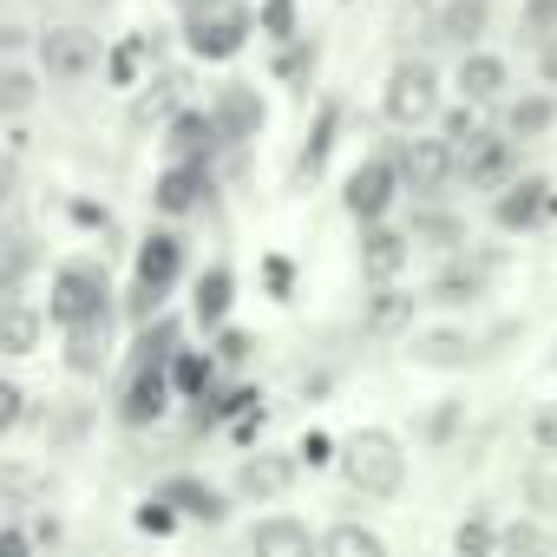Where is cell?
Listing matches in <instances>:
<instances>
[{
  "label": "cell",
  "mask_w": 557,
  "mask_h": 557,
  "mask_svg": "<svg viewBox=\"0 0 557 557\" xmlns=\"http://www.w3.org/2000/svg\"><path fill=\"white\" fill-rule=\"evenodd\" d=\"M342 466H348V479H355L368 498H394V492H400V479H407L400 446H394L387 433H355V440L342 446Z\"/></svg>",
  "instance_id": "obj_1"
},
{
  "label": "cell",
  "mask_w": 557,
  "mask_h": 557,
  "mask_svg": "<svg viewBox=\"0 0 557 557\" xmlns=\"http://www.w3.org/2000/svg\"><path fill=\"white\" fill-rule=\"evenodd\" d=\"M106 275L99 269H86V262H73V269H60L53 275V322L60 329H79V322H106Z\"/></svg>",
  "instance_id": "obj_2"
},
{
  "label": "cell",
  "mask_w": 557,
  "mask_h": 557,
  "mask_svg": "<svg viewBox=\"0 0 557 557\" xmlns=\"http://www.w3.org/2000/svg\"><path fill=\"white\" fill-rule=\"evenodd\" d=\"M453 164H459L453 138H413V145H400V158H394V177H400V184H413L420 197H433V190L453 177Z\"/></svg>",
  "instance_id": "obj_3"
},
{
  "label": "cell",
  "mask_w": 557,
  "mask_h": 557,
  "mask_svg": "<svg viewBox=\"0 0 557 557\" xmlns=\"http://www.w3.org/2000/svg\"><path fill=\"white\" fill-rule=\"evenodd\" d=\"M433 106H440V79H433V66H420V60L394 66V79H387V119H394V125H420Z\"/></svg>",
  "instance_id": "obj_4"
},
{
  "label": "cell",
  "mask_w": 557,
  "mask_h": 557,
  "mask_svg": "<svg viewBox=\"0 0 557 557\" xmlns=\"http://www.w3.org/2000/svg\"><path fill=\"white\" fill-rule=\"evenodd\" d=\"M243 34H249V21H243L236 8H223V0H216L210 14H203V8L190 14V53H197V60H230V53L243 47Z\"/></svg>",
  "instance_id": "obj_5"
},
{
  "label": "cell",
  "mask_w": 557,
  "mask_h": 557,
  "mask_svg": "<svg viewBox=\"0 0 557 557\" xmlns=\"http://www.w3.org/2000/svg\"><path fill=\"white\" fill-rule=\"evenodd\" d=\"M40 60H47L53 79H86V73L99 66V40H92L86 27H53V34L40 40Z\"/></svg>",
  "instance_id": "obj_6"
},
{
  "label": "cell",
  "mask_w": 557,
  "mask_h": 557,
  "mask_svg": "<svg viewBox=\"0 0 557 557\" xmlns=\"http://www.w3.org/2000/svg\"><path fill=\"white\" fill-rule=\"evenodd\" d=\"M177 275H184V243L177 236H145V249H138V302H158Z\"/></svg>",
  "instance_id": "obj_7"
},
{
  "label": "cell",
  "mask_w": 557,
  "mask_h": 557,
  "mask_svg": "<svg viewBox=\"0 0 557 557\" xmlns=\"http://www.w3.org/2000/svg\"><path fill=\"white\" fill-rule=\"evenodd\" d=\"M466 184H505L511 177V145L498 138V132H472L466 145H459V164H453Z\"/></svg>",
  "instance_id": "obj_8"
},
{
  "label": "cell",
  "mask_w": 557,
  "mask_h": 557,
  "mask_svg": "<svg viewBox=\"0 0 557 557\" xmlns=\"http://www.w3.org/2000/svg\"><path fill=\"white\" fill-rule=\"evenodd\" d=\"M164 407H171V381H164V368H138L132 387H125V400H119L125 426H151Z\"/></svg>",
  "instance_id": "obj_9"
},
{
  "label": "cell",
  "mask_w": 557,
  "mask_h": 557,
  "mask_svg": "<svg viewBox=\"0 0 557 557\" xmlns=\"http://www.w3.org/2000/svg\"><path fill=\"white\" fill-rule=\"evenodd\" d=\"M203 197H210V177H203V171H197V158H190V164H177V171H164V177H158V197H151V203H158L164 216H190Z\"/></svg>",
  "instance_id": "obj_10"
},
{
  "label": "cell",
  "mask_w": 557,
  "mask_h": 557,
  "mask_svg": "<svg viewBox=\"0 0 557 557\" xmlns=\"http://www.w3.org/2000/svg\"><path fill=\"white\" fill-rule=\"evenodd\" d=\"M249 550H262V557H309L315 550V531L296 524V518H262L249 531Z\"/></svg>",
  "instance_id": "obj_11"
},
{
  "label": "cell",
  "mask_w": 557,
  "mask_h": 557,
  "mask_svg": "<svg viewBox=\"0 0 557 557\" xmlns=\"http://www.w3.org/2000/svg\"><path fill=\"white\" fill-rule=\"evenodd\" d=\"M387 203H394V164L374 158V164H361V171L348 177V210H355V216H381Z\"/></svg>",
  "instance_id": "obj_12"
},
{
  "label": "cell",
  "mask_w": 557,
  "mask_h": 557,
  "mask_svg": "<svg viewBox=\"0 0 557 557\" xmlns=\"http://www.w3.org/2000/svg\"><path fill=\"white\" fill-rule=\"evenodd\" d=\"M459 92H466L472 106H492V99L505 92V60H492V53H466V60H459Z\"/></svg>",
  "instance_id": "obj_13"
},
{
  "label": "cell",
  "mask_w": 557,
  "mask_h": 557,
  "mask_svg": "<svg viewBox=\"0 0 557 557\" xmlns=\"http://www.w3.org/2000/svg\"><path fill=\"white\" fill-rule=\"evenodd\" d=\"M544 210H550V190H544V184H511L492 216H498V230H531Z\"/></svg>",
  "instance_id": "obj_14"
},
{
  "label": "cell",
  "mask_w": 557,
  "mask_h": 557,
  "mask_svg": "<svg viewBox=\"0 0 557 557\" xmlns=\"http://www.w3.org/2000/svg\"><path fill=\"white\" fill-rule=\"evenodd\" d=\"M40 342V315L27 302H0V355H34Z\"/></svg>",
  "instance_id": "obj_15"
},
{
  "label": "cell",
  "mask_w": 557,
  "mask_h": 557,
  "mask_svg": "<svg viewBox=\"0 0 557 557\" xmlns=\"http://www.w3.org/2000/svg\"><path fill=\"white\" fill-rule=\"evenodd\" d=\"M407 322H413V296H400V289L368 296V335H400Z\"/></svg>",
  "instance_id": "obj_16"
},
{
  "label": "cell",
  "mask_w": 557,
  "mask_h": 557,
  "mask_svg": "<svg viewBox=\"0 0 557 557\" xmlns=\"http://www.w3.org/2000/svg\"><path fill=\"white\" fill-rule=\"evenodd\" d=\"M230 289H236L230 269H203V275H197V322H203V329H216V322L230 315Z\"/></svg>",
  "instance_id": "obj_17"
},
{
  "label": "cell",
  "mask_w": 557,
  "mask_h": 557,
  "mask_svg": "<svg viewBox=\"0 0 557 557\" xmlns=\"http://www.w3.org/2000/svg\"><path fill=\"white\" fill-rule=\"evenodd\" d=\"M361 262H368V275H400V262H407V236H394V230H374L368 243H361Z\"/></svg>",
  "instance_id": "obj_18"
},
{
  "label": "cell",
  "mask_w": 557,
  "mask_h": 557,
  "mask_svg": "<svg viewBox=\"0 0 557 557\" xmlns=\"http://www.w3.org/2000/svg\"><path fill=\"white\" fill-rule=\"evenodd\" d=\"M485 0H453V8H446V21H440V34L453 40V47H472L479 34H485Z\"/></svg>",
  "instance_id": "obj_19"
},
{
  "label": "cell",
  "mask_w": 557,
  "mask_h": 557,
  "mask_svg": "<svg viewBox=\"0 0 557 557\" xmlns=\"http://www.w3.org/2000/svg\"><path fill=\"white\" fill-rule=\"evenodd\" d=\"M164 498H171V505H184L190 518H210V524L223 518V492H210V485H197V479H171V485H164Z\"/></svg>",
  "instance_id": "obj_20"
},
{
  "label": "cell",
  "mask_w": 557,
  "mask_h": 557,
  "mask_svg": "<svg viewBox=\"0 0 557 557\" xmlns=\"http://www.w3.org/2000/svg\"><path fill=\"white\" fill-rule=\"evenodd\" d=\"M256 125H262V106L249 99V86H230L216 106V132H256Z\"/></svg>",
  "instance_id": "obj_21"
},
{
  "label": "cell",
  "mask_w": 557,
  "mask_h": 557,
  "mask_svg": "<svg viewBox=\"0 0 557 557\" xmlns=\"http://www.w3.org/2000/svg\"><path fill=\"white\" fill-rule=\"evenodd\" d=\"M283 485H289V466H283V459H269V453H262V459L243 466V492H249V498H275Z\"/></svg>",
  "instance_id": "obj_22"
},
{
  "label": "cell",
  "mask_w": 557,
  "mask_h": 557,
  "mask_svg": "<svg viewBox=\"0 0 557 557\" xmlns=\"http://www.w3.org/2000/svg\"><path fill=\"white\" fill-rule=\"evenodd\" d=\"M420 361L426 368H459V361H472V342L466 335H420Z\"/></svg>",
  "instance_id": "obj_23"
},
{
  "label": "cell",
  "mask_w": 557,
  "mask_h": 557,
  "mask_svg": "<svg viewBox=\"0 0 557 557\" xmlns=\"http://www.w3.org/2000/svg\"><path fill=\"white\" fill-rule=\"evenodd\" d=\"M171 145L184 158H203V145H216V119H177L171 125Z\"/></svg>",
  "instance_id": "obj_24"
},
{
  "label": "cell",
  "mask_w": 557,
  "mask_h": 557,
  "mask_svg": "<svg viewBox=\"0 0 557 557\" xmlns=\"http://www.w3.org/2000/svg\"><path fill=\"white\" fill-rule=\"evenodd\" d=\"M171 387L203 394V387H210V361H203V355H171Z\"/></svg>",
  "instance_id": "obj_25"
},
{
  "label": "cell",
  "mask_w": 557,
  "mask_h": 557,
  "mask_svg": "<svg viewBox=\"0 0 557 557\" xmlns=\"http://www.w3.org/2000/svg\"><path fill=\"white\" fill-rule=\"evenodd\" d=\"M329 550H348V557H374V550H381V537H374L368 524H335V531H329Z\"/></svg>",
  "instance_id": "obj_26"
},
{
  "label": "cell",
  "mask_w": 557,
  "mask_h": 557,
  "mask_svg": "<svg viewBox=\"0 0 557 557\" xmlns=\"http://www.w3.org/2000/svg\"><path fill=\"white\" fill-rule=\"evenodd\" d=\"M544 125H550V99H518L511 106V138H531Z\"/></svg>",
  "instance_id": "obj_27"
},
{
  "label": "cell",
  "mask_w": 557,
  "mask_h": 557,
  "mask_svg": "<svg viewBox=\"0 0 557 557\" xmlns=\"http://www.w3.org/2000/svg\"><path fill=\"white\" fill-rule=\"evenodd\" d=\"M177 335H171V322H158V329H145V342H138V368H164L177 348H171Z\"/></svg>",
  "instance_id": "obj_28"
},
{
  "label": "cell",
  "mask_w": 557,
  "mask_h": 557,
  "mask_svg": "<svg viewBox=\"0 0 557 557\" xmlns=\"http://www.w3.org/2000/svg\"><path fill=\"white\" fill-rule=\"evenodd\" d=\"M99 329H106V322H79V329H73V368H79V374L99 368Z\"/></svg>",
  "instance_id": "obj_29"
},
{
  "label": "cell",
  "mask_w": 557,
  "mask_h": 557,
  "mask_svg": "<svg viewBox=\"0 0 557 557\" xmlns=\"http://www.w3.org/2000/svg\"><path fill=\"white\" fill-rule=\"evenodd\" d=\"M485 289V275L479 269H453V275H440V302H466V296H479Z\"/></svg>",
  "instance_id": "obj_30"
},
{
  "label": "cell",
  "mask_w": 557,
  "mask_h": 557,
  "mask_svg": "<svg viewBox=\"0 0 557 557\" xmlns=\"http://www.w3.org/2000/svg\"><path fill=\"white\" fill-rule=\"evenodd\" d=\"M34 106V79L27 73H0V112H27Z\"/></svg>",
  "instance_id": "obj_31"
},
{
  "label": "cell",
  "mask_w": 557,
  "mask_h": 557,
  "mask_svg": "<svg viewBox=\"0 0 557 557\" xmlns=\"http://www.w3.org/2000/svg\"><path fill=\"white\" fill-rule=\"evenodd\" d=\"M138 524H145V531H158V537H164V531H171V524H177V505H171V498H164V492H158V498H145V505H138Z\"/></svg>",
  "instance_id": "obj_32"
},
{
  "label": "cell",
  "mask_w": 557,
  "mask_h": 557,
  "mask_svg": "<svg viewBox=\"0 0 557 557\" xmlns=\"http://www.w3.org/2000/svg\"><path fill=\"white\" fill-rule=\"evenodd\" d=\"M21 413H27V394H21L14 381H0V433L21 426Z\"/></svg>",
  "instance_id": "obj_33"
},
{
  "label": "cell",
  "mask_w": 557,
  "mask_h": 557,
  "mask_svg": "<svg viewBox=\"0 0 557 557\" xmlns=\"http://www.w3.org/2000/svg\"><path fill=\"white\" fill-rule=\"evenodd\" d=\"M524 27L544 40V34H557V0H531V8H524Z\"/></svg>",
  "instance_id": "obj_34"
},
{
  "label": "cell",
  "mask_w": 557,
  "mask_h": 557,
  "mask_svg": "<svg viewBox=\"0 0 557 557\" xmlns=\"http://www.w3.org/2000/svg\"><path fill=\"white\" fill-rule=\"evenodd\" d=\"M531 440H537V446H550V453H557V400H550V407H537V413H531Z\"/></svg>",
  "instance_id": "obj_35"
},
{
  "label": "cell",
  "mask_w": 557,
  "mask_h": 557,
  "mask_svg": "<svg viewBox=\"0 0 557 557\" xmlns=\"http://www.w3.org/2000/svg\"><path fill=\"white\" fill-rule=\"evenodd\" d=\"M413 236H433V243H453V236H459V223H453V216H420V223H413Z\"/></svg>",
  "instance_id": "obj_36"
},
{
  "label": "cell",
  "mask_w": 557,
  "mask_h": 557,
  "mask_svg": "<svg viewBox=\"0 0 557 557\" xmlns=\"http://www.w3.org/2000/svg\"><path fill=\"white\" fill-rule=\"evenodd\" d=\"M216 361H230V368H236V361H249V335H236V329H230V335L216 342Z\"/></svg>",
  "instance_id": "obj_37"
},
{
  "label": "cell",
  "mask_w": 557,
  "mask_h": 557,
  "mask_svg": "<svg viewBox=\"0 0 557 557\" xmlns=\"http://www.w3.org/2000/svg\"><path fill=\"white\" fill-rule=\"evenodd\" d=\"M492 544H498V537L485 531V518H472V524L459 531V550H492Z\"/></svg>",
  "instance_id": "obj_38"
},
{
  "label": "cell",
  "mask_w": 557,
  "mask_h": 557,
  "mask_svg": "<svg viewBox=\"0 0 557 557\" xmlns=\"http://www.w3.org/2000/svg\"><path fill=\"white\" fill-rule=\"evenodd\" d=\"M472 132H479V125H472V112H453V119H446V138H453V151H459Z\"/></svg>",
  "instance_id": "obj_39"
},
{
  "label": "cell",
  "mask_w": 557,
  "mask_h": 557,
  "mask_svg": "<svg viewBox=\"0 0 557 557\" xmlns=\"http://www.w3.org/2000/svg\"><path fill=\"white\" fill-rule=\"evenodd\" d=\"M505 550H544V531H531V524H518V531L505 537Z\"/></svg>",
  "instance_id": "obj_40"
},
{
  "label": "cell",
  "mask_w": 557,
  "mask_h": 557,
  "mask_svg": "<svg viewBox=\"0 0 557 557\" xmlns=\"http://www.w3.org/2000/svg\"><path fill=\"white\" fill-rule=\"evenodd\" d=\"M537 73L557 86V34H544V47H537Z\"/></svg>",
  "instance_id": "obj_41"
},
{
  "label": "cell",
  "mask_w": 557,
  "mask_h": 557,
  "mask_svg": "<svg viewBox=\"0 0 557 557\" xmlns=\"http://www.w3.org/2000/svg\"><path fill=\"white\" fill-rule=\"evenodd\" d=\"M329 453H335V440H329V433H309V440H302V459H315V466H322Z\"/></svg>",
  "instance_id": "obj_42"
},
{
  "label": "cell",
  "mask_w": 557,
  "mask_h": 557,
  "mask_svg": "<svg viewBox=\"0 0 557 557\" xmlns=\"http://www.w3.org/2000/svg\"><path fill=\"white\" fill-rule=\"evenodd\" d=\"M132 73H138V47H125V53L112 60V79H132Z\"/></svg>",
  "instance_id": "obj_43"
},
{
  "label": "cell",
  "mask_w": 557,
  "mask_h": 557,
  "mask_svg": "<svg viewBox=\"0 0 557 557\" xmlns=\"http://www.w3.org/2000/svg\"><path fill=\"white\" fill-rule=\"evenodd\" d=\"M0 550H27V537L21 531H0Z\"/></svg>",
  "instance_id": "obj_44"
}]
</instances>
